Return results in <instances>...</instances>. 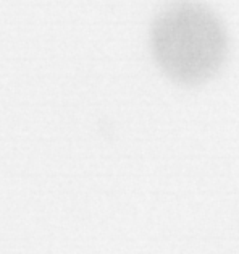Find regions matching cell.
Returning <instances> with one entry per match:
<instances>
[{
	"label": "cell",
	"mask_w": 239,
	"mask_h": 254,
	"mask_svg": "<svg viewBox=\"0 0 239 254\" xmlns=\"http://www.w3.org/2000/svg\"><path fill=\"white\" fill-rule=\"evenodd\" d=\"M150 51L170 79L197 86L223 66L228 34L222 20L204 3L180 0L163 8L152 23Z\"/></svg>",
	"instance_id": "6da1fadb"
}]
</instances>
